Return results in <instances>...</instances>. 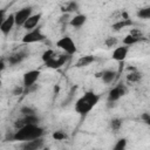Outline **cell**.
Masks as SVG:
<instances>
[{
    "mask_svg": "<svg viewBox=\"0 0 150 150\" xmlns=\"http://www.w3.org/2000/svg\"><path fill=\"white\" fill-rule=\"evenodd\" d=\"M56 46L59 48H61L62 50L66 52L67 55H73L76 53V46H75V42L73 41V39L68 35L66 36H62L60 40H57L56 42Z\"/></svg>",
    "mask_w": 150,
    "mask_h": 150,
    "instance_id": "obj_3",
    "label": "cell"
},
{
    "mask_svg": "<svg viewBox=\"0 0 150 150\" xmlns=\"http://www.w3.org/2000/svg\"><path fill=\"white\" fill-rule=\"evenodd\" d=\"M121 127H122V120H120V118H112L110 121V128H111L112 131H118Z\"/></svg>",
    "mask_w": 150,
    "mask_h": 150,
    "instance_id": "obj_23",
    "label": "cell"
},
{
    "mask_svg": "<svg viewBox=\"0 0 150 150\" xmlns=\"http://www.w3.org/2000/svg\"><path fill=\"white\" fill-rule=\"evenodd\" d=\"M59 90H60V87H59V86H55V87H54V91H55V94H57Z\"/></svg>",
    "mask_w": 150,
    "mask_h": 150,
    "instance_id": "obj_33",
    "label": "cell"
},
{
    "mask_svg": "<svg viewBox=\"0 0 150 150\" xmlns=\"http://www.w3.org/2000/svg\"><path fill=\"white\" fill-rule=\"evenodd\" d=\"M23 90H25V88H22V87H16V88L13 90V94H14V95H20V94H23Z\"/></svg>",
    "mask_w": 150,
    "mask_h": 150,
    "instance_id": "obj_31",
    "label": "cell"
},
{
    "mask_svg": "<svg viewBox=\"0 0 150 150\" xmlns=\"http://www.w3.org/2000/svg\"><path fill=\"white\" fill-rule=\"evenodd\" d=\"M43 146V138H36L33 141H27L21 144V150H40Z\"/></svg>",
    "mask_w": 150,
    "mask_h": 150,
    "instance_id": "obj_7",
    "label": "cell"
},
{
    "mask_svg": "<svg viewBox=\"0 0 150 150\" xmlns=\"http://www.w3.org/2000/svg\"><path fill=\"white\" fill-rule=\"evenodd\" d=\"M69 56H70V55H60L59 57H54V59L49 60V61H48V62H46L45 64H46L48 68L57 69V68L62 67V66L67 62V60H68V57H69Z\"/></svg>",
    "mask_w": 150,
    "mask_h": 150,
    "instance_id": "obj_9",
    "label": "cell"
},
{
    "mask_svg": "<svg viewBox=\"0 0 150 150\" xmlns=\"http://www.w3.org/2000/svg\"><path fill=\"white\" fill-rule=\"evenodd\" d=\"M141 79H142V74L138 73L137 70L130 71V73L127 75V81H128V82H138Z\"/></svg>",
    "mask_w": 150,
    "mask_h": 150,
    "instance_id": "obj_20",
    "label": "cell"
},
{
    "mask_svg": "<svg viewBox=\"0 0 150 150\" xmlns=\"http://www.w3.org/2000/svg\"><path fill=\"white\" fill-rule=\"evenodd\" d=\"M20 111H21V114H23L25 116H28V115H35L34 109L30 108V107H22V108L20 109Z\"/></svg>",
    "mask_w": 150,
    "mask_h": 150,
    "instance_id": "obj_28",
    "label": "cell"
},
{
    "mask_svg": "<svg viewBox=\"0 0 150 150\" xmlns=\"http://www.w3.org/2000/svg\"><path fill=\"white\" fill-rule=\"evenodd\" d=\"M117 89H118V91H120V95H121V96H124V95L127 94V88H125V86H123L122 83L117 86Z\"/></svg>",
    "mask_w": 150,
    "mask_h": 150,
    "instance_id": "obj_30",
    "label": "cell"
},
{
    "mask_svg": "<svg viewBox=\"0 0 150 150\" xmlns=\"http://www.w3.org/2000/svg\"><path fill=\"white\" fill-rule=\"evenodd\" d=\"M115 76H116V73L114 70H103L102 71V81L107 84L111 83L114 80H115Z\"/></svg>",
    "mask_w": 150,
    "mask_h": 150,
    "instance_id": "obj_14",
    "label": "cell"
},
{
    "mask_svg": "<svg viewBox=\"0 0 150 150\" xmlns=\"http://www.w3.org/2000/svg\"><path fill=\"white\" fill-rule=\"evenodd\" d=\"M86 21H87V16H86V15H83V14H77V15H75L74 18L70 19L69 25H70L71 27L79 28V27H81L82 25H84Z\"/></svg>",
    "mask_w": 150,
    "mask_h": 150,
    "instance_id": "obj_13",
    "label": "cell"
},
{
    "mask_svg": "<svg viewBox=\"0 0 150 150\" xmlns=\"http://www.w3.org/2000/svg\"><path fill=\"white\" fill-rule=\"evenodd\" d=\"M125 148H127V139L125 138H120L115 143L112 150H125Z\"/></svg>",
    "mask_w": 150,
    "mask_h": 150,
    "instance_id": "obj_24",
    "label": "cell"
},
{
    "mask_svg": "<svg viewBox=\"0 0 150 150\" xmlns=\"http://www.w3.org/2000/svg\"><path fill=\"white\" fill-rule=\"evenodd\" d=\"M129 34L132 35V36H135V38H141V39H143V34H142V32L138 30L137 28H131L130 32H129Z\"/></svg>",
    "mask_w": 150,
    "mask_h": 150,
    "instance_id": "obj_29",
    "label": "cell"
},
{
    "mask_svg": "<svg viewBox=\"0 0 150 150\" xmlns=\"http://www.w3.org/2000/svg\"><path fill=\"white\" fill-rule=\"evenodd\" d=\"M76 11H79V4L75 2V1H70V2H68V4L66 5V7L62 8V12L66 13V14L71 13V12H76Z\"/></svg>",
    "mask_w": 150,
    "mask_h": 150,
    "instance_id": "obj_17",
    "label": "cell"
},
{
    "mask_svg": "<svg viewBox=\"0 0 150 150\" xmlns=\"http://www.w3.org/2000/svg\"><path fill=\"white\" fill-rule=\"evenodd\" d=\"M40 118L36 116V115H28V116H25L23 117V122L25 124H32V125H38Z\"/></svg>",
    "mask_w": 150,
    "mask_h": 150,
    "instance_id": "obj_21",
    "label": "cell"
},
{
    "mask_svg": "<svg viewBox=\"0 0 150 150\" xmlns=\"http://www.w3.org/2000/svg\"><path fill=\"white\" fill-rule=\"evenodd\" d=\"M95 61V57L93 55H84V56H81L77 62L75 63V67L77 68H83V67H88L89 64H91L93 62Z\"/></svg>",
    "mask_w": 150,
    "mask_h": 150,
    "instance_id": "obj_12",
    "label": "cell"
},
{
    "mask_svg": "<svg viewBox=\"0 0 150 150\" xmlns=\"http://www.w3.org/2000/svg\"><path fill=\"white\" fill-rule=\"evenodd\" d=\"M100 101V95L95 94L94 91H87L75 102V111L80 115H87Z\"/></svg>",
    "mask_w": 150,
    "mask_h": 150,
    "instance_id": "obj_1",
    "label": "cell"
},
{
    "mask_svg": "<svg viewBox=\"0 0 150 150\" xmlns=\"http://www.w3.org/2000/svg\"><path fill=\"white\" fill-rule=\"evenodd\" d=\"M127 54H128V47L127 46H121V47H117V48L114 49V52H112V59L115 61L123 62V60L127 57Z\"/></svg>",
    "mask_w": 150,
    "mask_h": 150,
    "instance_id": "obj_11",
    "label": "cell"
},
{
    "mask_svg": "<svg viewBox=\"0 0 150 150\" xmlns=\"http://www.w3.org/2000/svg\"><path fill=\"white\" fill-rule=\"evenodd\" d=\"M14 25H15V16L14 14H9L7 15V19L2 23H0V30L2 32L4 35H8Z\"/></svg>",
    "mask_w": 150,
    "mask_h": 150,
    "instance_id": "obj_8",
    "label": "cell"
},
{
    "mask_svg": "<svg viewBox=\"0 0 150 150\" xmlns=\"http://www.w3.org/2000/svg\"><path fill=\"white\" fill-rule=\"evenodd\" d=\"M120 97H121L120 91H118L117 87H115V88H112V89L109 91V94H108V102H116Z\"/></svg>",
    "mask_w": 150,
    "mask_h": 150,
    "instance_id": "obj_19",
    "label": "cell"
},
{
    "mask_svg": "<svg viewBox=\"0 0 150 150\" xmlns=\"http://www.w3.org/2000/svg\"><path fill=\"white\" fill-rule=\"evenodd\" d=\"M46 39V35L41 32V29L38 27V28H35V29H33V30H30V32H27L23 36H22V39H21V41L23 42V43H34V42H40V41H43Z\"/></svg>",
    "mask_w": 150,
    "mask_h": 150,
    "instance_id": "obj_4",
    "label": "cell"
},
{
    "mask_svg": "<svg viewBox=\"0 0 150 150\" xmlns=\"http://www.w3.org/2000/svg\"><path fill=\"white\" fill-rule=\"evenodd\" d=\"M40 76V70H29V71H26L23 74V77H22V82H23V88H30L33 86H35V82L38 81Z\"/></svg>",
    "mask_w": 150,
    "mask_h": 150,
    "instance_id": "obj_6",
    "label": "cell"
},
{
    "mask_svg": "<svg viewBox=\"0 0 150 150\" xmlns=\"http://www.w3.org/2000/svg\"><path fill=\"white\" fill-rule=\"evenodd\" d=\"M0 66H1V70H4V69H5V61H4V60H1Z\"/></svg>",
    "mask_w": 150,
    "mask_h": 150,
    "instance_id": "obj_32",
    "label": "cell"
},
{
    "mask_svg": "<svg viewBox=\"0 0 150 150\" xmlns=\"http://www.w3.org/2000/svg\"><path fill=\"white\" fill-rule=\"evenodd\" d=\"M41 57H42V61H43L45 63L48 62L49 60H52V59L55 57V56H54V50H53V49H47V50H45Z\"/></svg>",
    "mask_w": 150,
    "mask_h": 150,
    "instance_id": "obj_25",
    "label": "cell"
},
{
    "mask_svg": "<svg viewBox=\"0 0 150 150\" xmlns=\"http://www.w3.org/2000/svg\"><path fill=\"white\" fill-rule=\"evenodd\" d=\"M43 150H49V148H45V149H43Z\"/></svg>",
    "mask_w": 150,
    "mask_h": 150,
    "instance_id": "obj_35",
    "label": "cell"
},
{
    "mask_svg": "<svg viewBox=\"0 0 150 150\" xmlns=\"http://www.w3.org/2000/svg\"><path fill=\"white\" fill-rule=\"evenodd\" d=\"M149 39H150V35H149Z\"/></svg>",
    "mask_w": 150,
    "mask_h": 150,
    "instance_id": "obj_36",
    "label": "cell"
},
{
    "mask_svg": "<svg viewBox=\"0 0 150 150\" xmlns=\"http://www.w3.org/2000/svg\"><path fill=\"white\" fill-rule=\"evenodd\" d=\"M136 15L141 19H150V7H144L137 11Z\"/></svg>",
    "mask_w": 150,
    "mask_h": 150,
    "instance_id": "obj_22",
    "label": "cell"
},
{
    "mask_svg": "<svg viewBox=\"0 0 150 150\" xmlns=\"http://www.w3.org/2000/svg\"><path fill=\"white\" fill-rule=\"evenodd\" d=\"M105 46L107 47H114V46H116V43H117V39L115 38V36H109V38H107L105 39Z\"/></svg>",
    "mask_w": 150,
    "mask_h": 150,
    "instance_id": "obj_27",
    "label": "cell"
},
{
    "mask_svg": "<svg viewBox=\"0 0 150 150\" xmlns=\"http://www.w3.org/2000/svg\"><path fill=\"white\" fill-rule=\"evenodd\" d=\"M132 25V21L129 19V20H120V21H117V22H115V23H112V26H111V28L114 29V30H121L122 28H124V27H129V26H131Z\"/></svg>",
    "mask_w": 150,
    "mask_h": 150,
    "instance_id": "obj_15",
    "label": "cell"
},
{
    "mask_svg": "<svg viewBox=\"0 0 150 150\" xmlns=\"http://www.w3.org/2000/svg\"><path fill=\"white\" fill-rule=\"evenodd\" d=\"M144 122H145V123H146V124H148V125H149V127H150V117H149V118H148V120H145V121H144Z\"/></svg>",
    "mask_w": 150,
    "mask_h": 150,
    "instance_id": "obj_34",
    "label": "cell"
},
{
    "mask_svg": "<svg viewBox=\"0 0 150 150\" xmlns=\"http://www.w3.org/2000/svg\"><path fill=\"white\" fill-rule=\"evenodd\" d=\"M40 19H41V14H40V13L33 14V15L25 22V25L22 26L23 29H26L27 32H30V30L35 29L36 26H38V23H39V21H40Z\"/></svg>",
    "mask_w": 150,
    "mask_h": 150,
    "instance_id": "obj_10",
    "label": "cell"
},
{
    "mask_svg": "<svg viewBox=\"0 0 150 150\" xmlns=\"http://www.w3.org/2000/svg\"><path fill=\"white\" fill-rule=\"evenodd\" d=\"M32 7H23L19 11H16L14 13V16H15V25L16 26H23L25 22L33 15L32 14Z\"/></svg>",
    "mask_w": 150,
    "mask_h": 150,
    "instance_id": "obj_5",
    "label": "cell"
},
{
    "mask_svg": "<svg viewBox=\"0 0 150 150\" xmlns=\"http://www.w3.org/2000/svg\"><path fill=\"white\" fill-rule=\"evenodd\" d=\"M42 135H43V129L41 127L27 124L23 128L16 130L13 134L12 139L18 141V142H27V141H33V139L40 138V137H42Z\"/></svg>",
    "mask_w": 150,
    "mask_h": 150,
    "instance_id": "obj_2",
    "label": "cell"
},
{
    "mask_svg": "<svg viewBox=\"0 0 150 150\" xmlns=\"http://www.w3.org/2000/svg\"><path fill=\"white\" fill-rule=\"evenodd\" d=\"M141 40H143V39H141V38H135V36L128 34V35L123 39L122 42H123V46H131V45H135V43L139 42Z\"/></svg>",
    "mask_w": 150,
    "mask_h": 150,
    "instance_id": "obj_18",
    "label": "cell"
},
{
    "mask_svg": "<svg viewBox=\"0 0 150 150\" xmlns=\"http://www.w3.org/2000/svg\"><path fill=\"white\" fill-rule=\"evenodd\" d=\"M25 57H26V54L25 53H16V54H13V55H11L8 57V62H9V64L14 66V64L20 63Z\"/></svg>",
    "mask_w": 150,
    "mask_h": 150,
    "instance_id": "obj_16",
    "label": "cell"
},
{
    "mask_svg": "<svg viewBox=\"0 0 150 150\" xmlns=\"http://www.w3.org/2000/svg\"><path fill=\"white\" fill-rule=\"evenodd\" d=\"M52 136H53V138H54L55 141H63L64 138H67V135H66L63 131H61V130L54 131Z\"/></svg>",
    "mask_w": 150,
    "mask_h": 150,
    "instance_id": "obj_26",
    "label": "cell"
}]
</instances>
